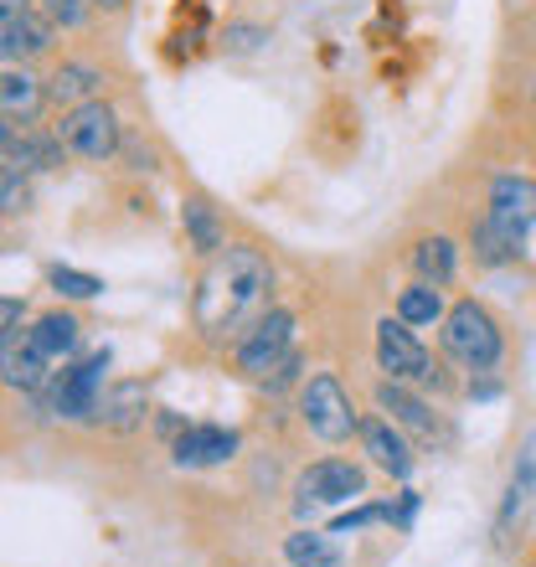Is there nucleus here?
<instances>
[{"label": "nucleus", "instance_id": "8", "mask_svg": "<svg viewBox=\"0 0 536 567\" xmlns=\"http://www.w3.org/2000/svg\"><path fill=\"white\" fill-rule=\"evenodd\" d=\"M361 491H367L361 464H351V460H320V464H310V470L299 475V511H310V506H346V501H357Z\"/></svg>", "mask_w": 536, "mask_h": 567}, {"label": "nucleus", "instance_id": "2", "mask_svg": "<svg viewBox=\"0 0 536 567\" xmlns=\"http://www.w3.org/2000/svg\"><path fill=\"white\" fill-rule=\"evenodd\" d=\"M439 336H444L449 357L464 361L470 372L495 367V361H501V346H506V341H501V326L491 320V310H485V305H475V299H460V305L444 315Z\"/></svg>", "mask_w": 536, "mask_h": 567}, {"label": "nucleus", "instance_id": "18", "mask_svg": "<svg viewBox=\"0 0 536 567\" xmlns=\"http://www.w3.org/2000/svg\"><path fill=\"white\" fill-rule=\"evenodd\" d=\"M78 336H83V326H78L73 315L58 310V315H42V320L31 326L27 341L37 346L47 361H62V357H73V351H78Z\"/></svg>", "mask_w": 536, "mask_h": 567}, {"label": "nucleus", "instance_id": "10", "mask_svg": "<svg viewBox=\"0 0 536 567\" xmlns=\"http://www.w3.org/2000/svg\"><path fill=\"white\" fill-rule=\"evenodd\" d=\"M491 217L522 243L536 227V181L526 176H495L491 181Z\"/></svg>", "mask_w": 536, "mask_h": 567}, {"label": "nucleus", "instance_id": "21", "mask_svg": "<svg viewBox=\"0 0 536 567\" xmlns=\"http://www.w3.org/2000/svg\"><path fill=\"white\" fill-rule=\"evenodd\" d=\"M444 299H439V284H423L418 279L413 289H402L398 295V320L408 326H444Z\"/></svg>", "mask_w": 536, "mask_h": 567}, {"label": "nucleus", "instance_id": "20", "mask_svg": "<svg viewBox=\"0 0 536 567\" xmlns=\"http://www.w3.org/2000/svg\"><path fill=\"white\" fill-rule=\"evenodd\" d=\"M413 269L423 284H449L454 279V269H460V248L449 238H423L413 248Z\"/></svg>", "mask_w": 536, "mask_h": 567}, {"label": "nucleus", "instance_id": "24", "mask_svg": "<svg viewBox=\"0 0 536 567\" xmlns=\"http://www.w3.org/2000/svg\"><path fill=\"white\" fill-rule=\"evenodd\" d=\"M47 279H52V289H58L62 299H99L104 295V279H93V274H83V269H68V264H58Z\"/></svg>", "mask_w": 536, "mask_h": 567}, {"label": "nucleus", "instance_id": "4", "mask_svg": "<svg viewBox=\"0 0 536 567\" xmlns=\"http://www.w3.org/2000/svg\"><path fill=\"white\" fill-rule=\"evenodd\" d=\"M58 140L73 150V155H83V161H109V155L120 150V120H114L109 104L93 99V104H78L62 114Z\"/></svg>", "mask_w": 536, "mask_h": 567}, {"label": "nucleus", "instance_id": "22", "mask_svg": "<svg viewBox=\"0 0 536 567\" xmlns=\"http://www.w3.org/2000/svg\"><path fill=\"white\" fill-rule=\"evenodd\" d=\"M516 254H522V243L511 238V233H506L501 223H495V217L475 223V258H480V264H491V269H501V264H511Z\"/></svg>", "mask_w": 536, "mask_h": 567}, {"label": "nucleus", "instance_id": "17", "mask_svg": "<svg viewBox=\"0 0 536 567\" xmlns=\"http://www.w3.org/2000/svg\"><path fill=\"white\" fill-rule=\"evenodd\" d=\"M145 408H150L145 382H114V388L104 392V403H99V419L124 433V429H134V423H145Z\"/></svg>", "mask_w": 536, "mask_h": 567}, {"label": "nucleus", "instance_id": "27", "mask_svg": "<svg viewBox=\"0 0 536 567\" xmlns=\"http://www.w3.org/2000/svg\"><path fill=\"white\" fill-rule=\"evenodd\" d=\"M21 336V299H6L0 305V341H16Z\"/></svg>", "mask_w": 536, "mask_h": 567}, {"label": "nucleus", "instance_id": "13", "mask_svg": "<svg viewBox=\"0 0 536 567\" xmlns=\"http://www.w3.org/2000/svg\"><path fill=\"white\" fill-rule=\"evenodd\" d=\"M377 408H382V413H388L398 429L418 433V439H433V433H439V423H433L429 403H423V398H413V392L402 388V382H392V377L382 382V388H377Z\"/></svg>", "mask_w": 536, "mask_h": 567}, {"label": "nucleus", "instance_id": "16", "mask_svg": "<svg viewBox=\"0 0 536 567\" xmlns=\"http://www.w3.org/2000/svg\"><path fill=\"white\" fill-rule=\"evenodd\" d=\"M99 83H104L99 68H89V62H62L58 73H52V83H47V99H52V104H68V109L93 104Z\"/></svg>", "mask_w": 536, "mask_h": 567}, {"label": "nucleus", "instance_id": "9", "mask_svg": "<svg viewBox=\"0 0 536 567\" xmlns=\"http://www.w3.org/2000/svg\"><path fill=\"white\" fill-rule=\"evenodd\" d=\"M52 42V16H37L27 0H0V52L6 62L31 58Z\"/></svg>", "mask_w": 536, "mask_h": 567}, {"label": "nucleus", "instance_id": "15", "mask_svg": "<svg viewBox=\"0 0 536 567\" xmlns=\"http://www.w3.org/2000/svg\"><path fill=\"white\" fill-rule=\"evenodd\" d=\"M0 367H6V388L16 392H42L47 388V357L37 346L21 341H0Z\"/></svg>", "mask_w": 536, "mask_h": 567}, {"label": "nucleus", "instance_id": "26", "mask_svg": "<svg viewBox=\"0 0 536 567\" xmlns=\"http://www.w3.org/2000/svg\"><path fill=\"white\" fill-rule=\"evenodd\" d=\"M382 516H392V506H361V511H346V516H336V522H330V532H336V537H346V532H361V526L382 522Z\"/></svg>", "mask_w": 536, "mask_h": 567}, {"label": "nucleus", "instance_id": "28", "mask_svg": "<svg viewBox=\"0 0 536 567\" xmlns=\"http://www.w3.org/2000/svg\"><path fill=\"white\" fill-rule=\"evenodd\" d=\"M6 212H27V186H21V171H6Z\"/></svg>", "mask_w": 536, "mask_h": 567}, {"label": "nucleus", "instance_id": "19", "mask_svg": "<svg viewBox=\"0 0 536 567\" xmlns=\"http://www.w3.org/2000/svg\"><path fill=\"white\" fill-rule=\"evenodd\" d=\"M181 227H186V238H192L196 254H223V248H227L223 223H217L212 202H202V196H192V202L181 207Z\"/></svg>", "mask_w": 536, "mask_h": 567}, {"label": "nucleus", "instance_id": "7", "mask_svg": "<svg viewBox=\"0 0 536 567\" xmlns=\"http://www.w3.org/2000/svg\"><path fill=\"white\" fill-rule=\"evenodd\" d=\"M377 367L392 377V382H433V367L429 351L413 341L408 320H382L377 326Z\"/></svg>", "mask_w": 536, "mask_h": 567}, {"label": "nucleus", "instance_id": "11", "mask_svg": "<svg viewBox=\"0 0 536 567\" xmlns=\"http://www.w3.org/2000/svg\"><path fill=\"white\" fill-rule=\"evenodd\" d=\"M181 470H212V464H227L238 454V433L217 429V423H196V429H181L176 444H171Z\"/></svg>", "mask_w": 536, "mask_h": 567}, {"label": "nucleus", "instance_id": "30", "mask_svg": "<svg viewBox=\"0 0 536 567\" xmlns=\"http://www.w3.org/2000/svg\"><path fill=\"white\" fill-rule=\"evenodd\" d=\"M295 372H299V357H284L279 367L264 377V382H268V388H289V382H295Z\"/></svg>", "mask_w": 536, "mask_h": 567}, {"label": "nucleus", "instance_id": "23", "mask_svg": "<svg viewBox=\"0 0 536 567\" xmlns=\"http://www.w3.org/2000/svg\"><path fill=\"white\" fill-rule=\"evenodd\" d=\"M284 557L295 567H336L341 553H336V542H326L320 532H295V537L284 542Z\"/></svg>", "mask_w": 536, "mask_h": 567}, {"label": "nucleus", "instance_id": "1", "mask_svg": "<svg viewBox=\"0 0 536 567\" xmlns=\"http://www.w3.org/2000/svg\"><path fill=\"white\" fill-rule=\"evenodd\" d=\"M268 289H274V269L268 258L248 243H227L223 254H212L207 274L196 284V330L223 341L238 330H254L268 315Z\"/></svg>", "mask_w": 536, "mask_h": 567}, {"label": "nucleus", "instance_id": "29", "mask_svg": "<svg viewBox=\"0 0 536 567\" xmlns=\"http://www.w3.org/2000/svg\"><path fill=\"white\" fill-rule=\"evenodd\" d=\"M516 480H522V485H536V433L526 439L522 460H516Z\"/></svg>", "mask_w": 536, "mask_h": 567}, {"label": "nucleus", "instance_id": "6", "mask_svg": "<svg viewBox=\"0 0 536 567\" xmlns=\"http://www.w3.org/2000/svg\"><path fill=\"white\" fill-rule=\"evenodd\" d=\"M104 372H109V351H93L83 367H73V372H62L58 382H52V413H62V419H99V403H104Z\"/></svg>", "mask_w": 536, "mask_h": 567}, {"label": "nucleus", "instance_id": "14", "mask_svg": "<svg viewBox=\"0 0 536 567\" xmlns=\"http://www.w3.org/2000/svg\"><path fill=\"white\" fill-rule=\"evenodd\" d=\"M47 89L37 83V78L27 73V68H6V78H0V109H6V124H31L37 120V109H42Z\"/></svg>", "mask_w": 536, "mask_h": 567}, {"label": "nucleus", "instance_id": "12", "mask_svg": "<svg viewBox=\"0 0 536 567\" xmlns=\"http://www.w3.org/2000/svg\"><path fill=\"white\" fill-rule=\"evenodd\" d=\"M361 449L372 454L377 470H388V475H413V454H408V439L398 433L392 419H367L361 423Z\"/></svg>", "mask_w": 536, "mask_h": 567}, {"label": "nucleus", "instance_id": "31", "mask_svg": "<svg viewBox=\"0 0 536 567\" xmlns=\"http://www.w3.org/2000/svg\"><path fill=\"white\" fill-rule=\"evenodd\" d=\"M93 6H104V11H120V6H130V0H93Z\"/></svg>", "mask_w": 536, "mask_h": 567}, {"label": "nucleus", "instance_id": "5", "mask_svg": "<svg viewBox=\"0 0 536 567\" xmlns=\"http://www.w3.org/2000/svg\"><path fill=\"white\" fill-rule=\"evenodd\" d=\"M284 357H295V315H289V310H268L264 320H258V326L238 341V367L248 377H258V382H264V377L274 372Z\"/></svg>", "mask_w": 536, "mask_h": 567}, {"label": "nucleus", "instance_id": "3", "mask_svg": "<svg viewBox=\"0 0 536 567\" xmlns=\"http://www.w3.org/2000/svg\"><path fill=\"white\" fill-rule=\"evenodd\" d=\"M299 419L310 423V433L315 439H326V444H341V439H351V433L361 429L357 408H351L346 388L330 372H315L310 382L299 388Z\"/></svg>", "mask_w": 536, "mask_h": 567}, {"label": "nucleus", "instance_id": "25", "mask_svg": "<svg viewBox=\"0 0 536 567\" xmlns=\"http://www.w3.org/2000/svg\"><path fill=\"white\" fill-rule=\"evenodd\" d=\"M89 6L93 0H42V11L52 16V27H62V31L83 27V21H89Z\"/></svg>", "mask_w": 536, "mask_h": 567}]
</instances>
